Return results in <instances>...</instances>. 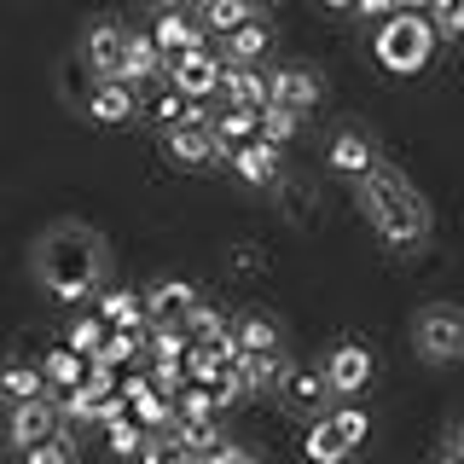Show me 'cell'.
Returning <instances> with one entry per match:
<instances>
[{
	"mask_svg": "<svg viewBox=\"0 0 464 464\" xmlns=\"http://www.w3.org/2000/svg\"><path fill=\"white\" fill-rule=\"evenodd\" d=\"M93 314L105 319V325H151V319H145V296H140V290H105V296L93 302Z\"/></svg>",
	"mask_w": 464,
	"mask_h": 464,
	"instance_id": "25",
	"label": "cell"
},
{
	"mask_svg": "<svg viewBox=\"0 0 464 464\" xmlns=\"http://www.w3.org/2000/svg\"><path fill=\"white\" fill-rule=\"evenodd\" d=\"M64 430V412H58V401L53 395H35V401H12V412H6V441L18 447H35V441H47V435Z\"/></svg>",
	"mask_w": 464,
	"mask_h": 464,
	"instance_id": "6",
	"label": "cell"
},
{
	"mask_svg": "<svg viewBox=\"0 0 464 464\" xmlns=\"http://www.w3.org/2000/svg\"><path fill=\"white\" fill-rule=\"evenodd\" d=\"M203 464H256V453L244 441H221L215 453H203Z\"/></svg>",
	"mask_w": 464,
	"mask_h": 464,
	"instance_id": "41",
	"label": "cell"
},
{
	"mask_svg": "<svg viewBox=\"0 0 464 464\" xmlns=\"http://www.w3.org/2000/svg\"><path fill=\"white\" fill-rule=\"evenodd\" d=\"M348 12H360V18H377V24H383L389 12H395V0H354Z\"/></svg>",
	"mask_w": 464,
	"mask_h": 464,
	"instance_id": "42",
	"label": "cell"
},
{
	"mask_svg": "<svg viewBox=\"0 0 464 464\" xmlns=\"http://www.w3.org/2000/svg\"><path fill=\"white\" fill-rule=\"evenodd\" d=\"M186 105H192V99H186L180 87H169V82H163V93H151V105H145V111H151V122L174 128V122H186Z\"/></svg>",
	"mask_w": 464,
	"mask_h": 464,
	"instance_id": "37",
	"label": "cell"
},
{
	"mask_svg": "<svg viewBox=\"0 0 464 464\" xmlns=\"http://www.w3.org/2000/svg\"><path fill=\"white\" fill-rule=\"evenodd\" d=\"M105 319H99V314H82V319H70V325H64V343L70 348H76V354H87V360H93L99 354V343H105Z\"/></svg>",
	"mask_w": 464,
	"mask_h": 464,
	"instance_id": "31",
	"label": "cell"
},
{
	"mask_svg": "<svg viewBox=\"0 0 464 464\" xmlns=\"http://www.w3.org/2000/svg\"><path fill=\"white\" fill-rule=\"evenodd\" d=\"M151 6H186V0H151Z\"/></svg>",
	"mask_w": 464,
	"mask_h": 464,
	"instance_id": "44",
	"label": "cell"
},
{
	"mask_svg": "<svg viewBox=\"0 0 464 464\" xmlns=\"http://www.w3.org/2000/svg\"><path fill=\"white\" fill-rule=\"evenodd\" d=\"M174 430H180V441L192 447V453H215V447L227 441L221 418H192V424H174Z\"/></svg>",
	"mask_w": 464,
	"mask_h": 464,
	"instance_id": "33",
	"label": "cell"
},
{
	"mask_svg": "<svg viewBox=\"0 0 464 464\" xmlns=\"http://www.w3.org/2000/svg\"><path fill=\"white\" fill-rule=\"evenodd\" d=\"M122 418H134V406H128L122 395H116V389L93 401V430H111V424H122Z\"/></svg>",
	"mask_w": 464,
	"mask_h": 464,
	"instance_id": "39",
	"label": "cell"
},
{
	"mask_svg": "<svg viewBox=\"0 0 464 464\" xmlns=\"http://www.w3.org/2000/svg\"><path fill=\"white\" fill-rule=\"evenodd\" d=\"M87 105H93V122H128V116L140 111V93H134V82H116V76H105L87 93Z\"/></svg>",
	"mask_w": 464,
	"mask_h": 464,
	"instance_id": "14",
	"label": "cell"
},
{
	"mask_svg": "<svg viewBox=\"0 0 464 464\" xmlns=\"http://www.w3.org/2000/svg\"><path fill=\"white\" fill-rule=\"evenodd\" d=\"M221 99L227 105H267V70H256V64H227V76H221Z\"/></svg>",
	"mask_w": 464,
	"mask_h": 464,
	"instance_id": "20",
	"label": "cell"
},
{
	"mask_svg": "<svg viewBox=\"0 0 464 464\" xmlns=\"http://www.w3.org/2000/svg\"><path fill=\"white\" fill-rule=\"evenodd\" d=\"M198 285L192 279H157L151 290H145V319L151 325H186V314L198 308Z\"/></svg>",
	"mask_w": 464,
	"mask_h": 464,
	"instance_id": "8",
	"label": "cell"
},
{
	"mask_svg": "<svg viewBox=\"0 0 464 464\" xmlns=\"http://www.w3.org/2000/svg\"><path fill=\"white\" fill-rule=\"evenodd\" d=\"M116 377H122L116 366H105V360H87V377H82V383L93 389V395H111V389H116Z\"/></svg>",
	"mask_w": 464,
	"mask_h": 464,
	"instance_id": "40",
	"label": "cell"
},
{
	"mask_svg": "<svg viewBox=\"0 0 464 464\" xmlns=\"http://www.w3.org/2000/svg\"><path fill=\"white\" fill-rule=\"evenodd\" d=\"M296 134H302V111H290V105H261V140L285 145V140H296Z\"/></svg>",
	"mask_w": 464,
	"mask_h": 464,
	"instance_id": "32",
	"label": "cell"
},
{
	"mask_svg": "<svg viewBox=\"0 0 464 464\" xmlns=\"http://www.w3.org/2000/svg\"><path fill=\"white\" fill-rule=\"evenodd\" d=\"M325 418L337 424V435H343L348 447H360V441L372 435V412H366V406H354V401H348V406H337V412H325Z\"/></svg>",
	"mask_w": 464,
	"mask_h": 464,
	"instance_id": "34",
	"label": "cell"
},
{
	"mask_svg": "<svg viewBox=\"0 0 464 464\" xmlns=\"http://www.w3.org/2000/svg\"><path fill=\"white\" fill-rule=\"evenodd\" d=\"M325 6H354V0H325Z\"/></svg>",
	"mask_w": 464,
	"mask_h": 464,
	"instance_id": "46",
	"label": "cell"
},
{
	"mask_svg": "<svg viewBox=\"0 0 464 464\" xmlns=\"http://www.w3.org/2000/svg\"><path fill=\"white\" fill-rule=\"evenodd\" d=\"M430 24L441 41H464V0H430Z\"/></svg>",
	"mask_w": 464,
	"mask_h": 464,
	"instance_id": "36",
	"label": "cell"
},
{
	"mask_svg": "<svg viewBox=\"0 0 464 464\" xmlns=\"http://www.w3.org/2000/svg\"><path fill=\"white\" fill-rule=\"evenodd\" d=\"M192 418H221L209 383H186L180 395H174V424H192Z\"/></svg>",
	"mask_w": 464,
	"mask_h": 464,
	"instance_id": "27",
	"label": "cell"
},
{
	"mask_svg": "<svg viewBox=\"0 0 464 464\" xmlns=\"http://www.w3.org/2000/svg\"><path fill=\"white\" fill-rule=\"evenodd\" d=\"M325 163L337 169V174H348V180H360L366 169H377V145L366 134H337V140H331V151H325Z\"/></svg>",
	"mask_w": 464,
	"mask_h": 464,
	"instance_id": "19",
	"label": "cell"
},
{
	"mask_svg": "<svg viewBox=\"0 0 464 464\" xmlns=\"http://www.w3.org/2000/svg\"><path fill=\"white\" fill-rule=\"evenodd\" d=\"M459 453H464V430H459Z\"/></svg>",
	"mask_w": 464,
	"mask_h": 464,
	"instance_id": "48",
	"label": "cell"
},
{
	"mask_svg": "<svg viewBox=\"0 0 464 464\" xmlns=\"http://www.w3.org/2000/svg\"><path fill=\"white\" fill-rule=\"evenodd\" d=\"M441 464H464V453H447V459H441Z\"/></svg>",
	"mask_w": 464,
	"mask_h": 464,
	"instance_id": "45",
	"label": "cell"
},
{
	"mask_svg": "<svg viewBox=\"0 0 464 464\" xmlns=\"http://www.w3.org/2000/svg\"><path fill=\"white\" fill-rule=\"evenodd\" d=\"M18 459H24V464H82V453H76V435H70V424L58 430V435H47V441L24 447Z\"/></svg>",
	"mask_w": 464,
	"mask_h": 464,
	"instance_id": "26",
	"label": "cell"
},
{
	"mask_svg": "<svg viewBox=\"0 0 464 464\" xmlns=\"http://www.w3.org/2000/svg\"><path fill=\"white\" fill-rule=\"evenodd\" d=\"M250 6H256V12H261V6H273V0H250Z\"/></svg>",
	"mask_w": 464,
	"mask_h": 464,
	"instance_id": "47",
	"label": "cell"
},
{
	"mask_svg": "<svg viewBox=\"0 0 464 464\" xmlns=\"http://www.w3.org/2000/svg\"><path fill=\"white\" fill-rule=\"evenodd\" d=\"M35 395H53L41 366H29V360H12V366H0V401H35Z\"/></svg>",
	"mask_w": 464,
	"mask_h": 464,
	"instance_id": "23",
	"label": "cell"
},
{
	"mask_svg": "<svg viewBox=\"0 0 464 464\" xmlns=\"http://www.w3.org/2000/svg\"><path fill=\"white\" fill-rule=\"evenodd\" d=\"M151 41L163 47L169 58L174 53H192V47H209V29H203L186 6H157V24H151Z\"/></svg>",
	"mask_w": 464,
	"mask_h": 464,
	"instance_id": "9",
	"label": "cell"
},
{
	"mask_svg": "<svg viewBox=\"0 0 464 464\" xmlns=\"http://www.w3.org/2000/svg\"><path fill=\"white\" fill-rule=\"evenodd\" d=\"M93 389L87 383H76V389H64V395H58V412H64V424H93Z\"/></svg>",
	"mask_w": 464,
	"mask_h": 464,
	"instance_id": "38",
	"label": "cell"
},
{
	"mask_svg": "<svg viewBox=\"0 0 464 464\" xmlns=\"http://www.w3.org/2000/svg\"><path fill=\"white\" fill-rule=\"evenodd\" d=\"M302 453H308V464H343L354 447L337 435V424H331V418H314L308 435H302Z\"/></svg>",
	"mask_w": 464,
	"mask_h": 464,
	"instance_id": "22",
	"label": "cell"
},
{
	"mask_svg": "<svg viewBox=\"0 0 464 464\" xmlns=\"http://www.w3.org/2000/svg\"><path fill=\"white\" fill-rule=\"evenodd\" d=\"M122 53H128V29L122 24H99L93 35H87V64L99 70V82L122 76Z\"/></svg>",
	"mask_w": 464,
	"mask_h": 464,
	"instance_id": "17",
	"label": "cell"
},
{
	"mask_svg": "<svg viewBox=\"0 0 464 464\" xmlns=\"http://www.w3.org/2000/svg\"><path fill=\"white\" fill-rule=\"evenodd\" d=\"M221 76H227V58L215 47H192V53H174L163 64V82L180 87L186 99H221Z\"/></svg>",
	"mask_w": 464,
	"mask_h": 464,
	"instance_id": "5",
	"label": "cell"
},
{
	"mask_svg": "<svg viewBox=\"0 0 464 464\" xmlns=\"http://www.w3.org/2000/svg\"><path fill=\"white\" fill-rule=\"evenodd\" d=\"M163 64H169V53L151 41V29H128V53H122V76L116 82H157L163 76Z\"/></svg>",
	"mask_w": 464,
	"mask_h": 464,
	"instance_id": "13",
	"label": "cell"
},
{
	"mask_svg": "<svg viewBox=\"0 0 464 464\" xmlns=\"http://www.w3.org/2000/svg\"><path fill=\"white\" fill-rule=\"evenodd\" d=\"M192 348V331L186 325H151L145 331V360H180Z\"/></svg>",
	"mask_w": 464,
	"mask_h": 464,
	"instance_id": "28",
	"label": "cell"
},
{
	"mask_svg": "<svg viewBox=\"0 0 464 464\" xmlns=\"http://www.w3.org/2000/svg\"><path fill=\"white\" fill-rule=\"evenodd\" d=\"M163 145H169V157H174L180 169H215V163H221L215 128H186V122H174V128H163Z\"/></svg>",
	"mask_w": 464,
	"mask_h": 464,
	"instance_id": "11",
	"label": "cell"
},
{
	"mask_svg": "<svg viewBox=\"0 0 464 464\" xmlns=\"http://www.w3.org/2000/svg\"><path fill=\"white\" fill-rule=\"evenodd\" d=\"M238 180H250V186H267L273 174H279V145L273 140H244L238 151H232V163H227Z\"/></svg>",
	"mask_w": 464,
	"mask_h": 464,
	"instance_id": "15",
	"label": "cell"
},
{
	"mask_svg": "<svg viewBox=\"0 0 464 464\" xmlns=\"http://www.w3.org/2000/svg\"><path fill=\"white\" fill-rule=\"evenodd\" d=\"M41 377H47L53 395H64V389H76L87 377V354H76L70 343H53L47 354H41Z\"/></svg>",
	"mask_w": 464,
	"mask_h": 464,
	"instance_id": "18",
	"label": "cell"
},
{
	"mask_svg": "<svg viewBox=\"0 0 464 464\" xmlns=\"http://www.w3.org/2000/svg\"><path fill=\"white\" fill-rule=\"evenodd\" d=\"M412 343L430 366H447V360H464V308L453 302H430L424 314L412 319Z\"/></svg>",
	"mask_w": 464,
	"mask_h": 464,
	"instance_id": "4",
	"label": "cell"
},
{
	"mask_svg": "<svg viewBox=\"0 0 464 464\" xmlns=\"http://www.w3.org/2000/svg\"><path fill=\"white\" fill-rule=\"evenodd\" d=\"M186 331H192L198 343H215V337H227V331H232V319L221 308H209V302H198V308L186 314Z\"/></svg>",
	"mask_w": 464,
	"mask_h": 464,
	"instance_id": "35",
	"label": "cell"
},
{
	"mask_svg": "<svg viewBox=\"0 0 464 464\" xmlns=\"http://www.w3.org/2000/svg\"><path fill=\"white\" fill-rule=\"evenodd\" d=\"M372 348L366 343H337L325 354V383H331V395H343V401H354L360 389L372 383Z\"/></svg>",
	"mask_w": 464,
	"mask_h": 464,
	"instance_id": "7",
	"label": "cell"
},
{
	"mask_svg": "<svg viewBox=\"0 0 464 464\" xmlns=\"http://www.w3.org/2000/svg\"><path fill=\"white\" fill-rule=\"evenodd\" d=\"M279 395L296 406V412H325V395H331L325 366H290V377H285Z\"/></svg>",
	"mask_w": 464,
	"mask_h": 464,
	"instance_id": "16",
	"label": "cell"
},
{
	"mask_svg": "<svg viewBox=\"0 0 464 464\" xmlns=\"http://www.w3.org/2000/svg\"><path fill=\"white\" fill-rule=\"evenodd\" d=\"M354 198H360V209H366V221L372 232L383 238V250H395V256H412L418 244H424V232H430V215H424V203L412 198V186L401 180V174H389L383 163L366 169L354 180Z\"/></svg>",
	"mask_w": 464,
	"mask_h": 464,
	"instance_id": "1",
	"label": "cell"
},
{
	"mask_svg": "<svg viewBox=\"0 0 464 464\" xmlns=\"http://www.w3.org/2000/svg\"><path fill=\"white\" fill-rule=\"evenodd\" d=\"M180 366H186V383H215L227 360L215 354V343H198V337H192V348L180 354Z\"/></svg>",
	"mask_w": 464,
	"mask_h": 464,
	"instance_id": "29",
	"label": "cell"
},
{
	"mask_svg": "<svg viewBox=\"0 0 464 464\" xmlns=\"http://www.w3.org/2000/svg\"><path fill=\"white\" fill-rule=\"evenodd\" d=\"M319 76L314 70H302V64H279V70H267V105H290V111H314L319 105Z\"/></svg>",
	"mask_w": 464,
	"mask_h": 464,
	"instance_id": "10",
	"label": "cell"
},
{
	"mask_svg": "<svg viewBox=\"0 0 464 464\" xmlns=\"http://www.w3.org/2000/svg\"><path fill=\"white\" fill-rule=\"evenodd\" d=\"M395 12H430V0H395Z\"/></svg>",
	"mask_w": 464,
	"mask_h": 464,
	"instance_id": "43",
	"label": "cell"
},
{
	"mask_svg": "<svg viewBox=\"0 0 464 464\" xmlns=\"http://www.w3.org/2000/svg\"><path fill=\"white\" fill-rule=\"evenodd\" d=\"M41 273H47V290L58 302H82V296H93L99 250L82 232H58V238H47V250H41Z\"/></svg>",
	"mask_w": 464,
	"mask_h": 464,
	"instance_id": "3",
	"label": "cell"
},
{
	"mask_svg": "<svg viewBox=\"0 0 464 464\" xmlns=\"http://www.w3.org/2000/svg\"><path fill=\"white\" fill-rule=\"evenodd\" d=\"M232 337H238V354H273L279 348V319L244 314V319H232Z\"/></svg>",
	"mask_w": 464,
	"mask_h": 464,
	"instance_id": "24",
	"label": "cell"
},
{
	"mask_svg": "<svg viewBox=\"0 0 464 464\" xmlns=\"http://www.w3.org/2000/svg\"><path fill=\"white\" fill-rule=\"evenodd\" d=\"M232 372H238L244 395H267V389H285L290 360L279 354V348H273V354H232Z\"/></svg>",
	"mask_w": 464,
	"mask_h": 464,
	"instance_id": "12",
	"label": "cell"
},
{
	"mask_svg": "<svg viewBox=\"0 0 464 464\" xmlns=\"http://www.w3.org/2000/svg\"><path fill=\"white\" fill-rule=\"evenodd\" d=\"M145 441H151V430H145L140 418H122V424H111V430H105V447H111L116 459H140V453H145Z\"/></svg>",
	"mask_w": 464,
	"mask_h": 464,
	"instance_id": "30",
	"label": "cell"
},
{
	"mask_svg": "<svg viewBox=\"0 0 464 464\" xmlns=\"http://www.w3.org/2000/svg\"><path fill=\"white\" fill-rule=\"evenodd\" d=\"M435 47H441V35H435L430 12H389L383 24H377V64L395 70V76H418V70L435 58Z\"/></svg>",
	"mask_w": 464,
	"mask_h": 464,
	"instance_id": "2",
	"label": "cell"
},
{
	"mask_svg": "<svg viewBox=\"0 0 464 464\" xmlns=\"http://www.w3.org/2000/svg\"><path fill=\"white\" fill-rule=\"evenodd\" d=\"M221 41H227V47H221L227 64H256V58L273 47V29L261 24V18H244V24L232 29V35H221Z\"/></svg>",
	"mask_w": 464,
	"mask_h": 464,
	"instance_id": "21",
	"label": "cell"
}]
</instances>
